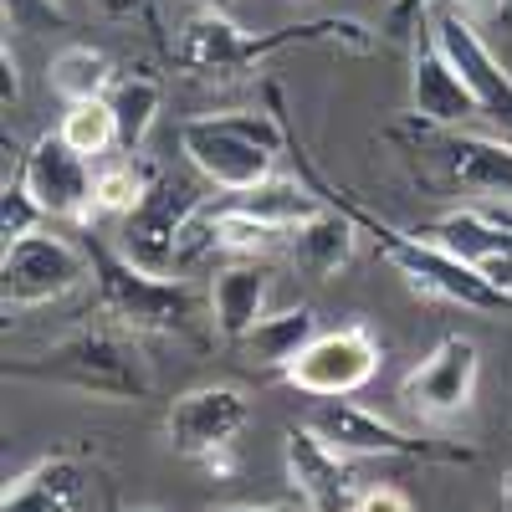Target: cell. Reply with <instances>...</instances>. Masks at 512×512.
I'll return each instance as SVG.
<instances>
[{
	"mask_svg": "<svg viewBox=\"0 0 512 512\" xmlns=\"http://www.w3.org/2000/svg\"><path fill=\"white\" fill-rule=\"evenodd\" d=\"M292 159H297V175H303L323 200H333L338 210H349V221L359 226V236H369V246L390 262L410 292H425L436 303H451V308H466V313H482V318H502L512 313V297L472 262H461L456 251H446L441 241H431L425 231H400L384 216H374L369 205H359L354 195H344L333 180H323V169L308 159V149L292 139Z\"/></svg>",
	"mask_w": 512,
	"mask_h": 512,
	"instance_id": "obj_1",
	"label": "cell"
},
{
	"mask_svg": "<svg viewBox=\"0 0 512 512\" xmlns=\"http://www.w3.org/2000/svg\"><path fill=\"white\" fill-rule=\"evenodd\" d=\"M6 379H36V384H62V390L93 395V400H144L154 390V364L139 349V333L108 323L77 328L57 344H47L41 354L26 359H6Z\"/></svg>",
	"mask_w": 512,
	"mask_h": 512,
	"instance_id": "obj_2",
	"label": "cell"
},
{
	"mask_svg": "<svg viewBox=\"0 0 512 512\" xmlns=\"http://www.w3.org/2000/svg\"><path fill=\"white\" fill-rule=\"evenodd\" d=\"M287 103H282V88L267 82V113H200V118H185L180 123V154L185 164L205 185H216L226 195H241V190H256L272 180L277 169V154L292 144L287 134Z\"/></svg>",
	"mask_w": 512,
	"mask_h": 512,
	"instance_id": "obj_3",
	"label": "cell"
},
{
	"mask_svg": "<svg viewBox=\"0 0 512 512\" xmlns=\"http://www.w3.org/2000/svg\"><path fill=\"white\" fill-rule=\"evenodd\" d=\"M82 251L93 267L98 308L128 333H164V338H195L200 333V292L180 272H149L134 256H123L118 241L93 236L88 226L77 231Z\"/></svg>",
	"mask_w": 512,
	"mask_h": 512,
	"instance_id": "obj_4",
	"label": "cell"
},
{
	"mask_svg": "<svg viewBox=\"0 0 512 512\" xmlns=\"http://www.w3.org/2000/svg\"><path fill=\"white\" fill-rule=\"evenodd\" d=\"M200 210H205L200 185L159 169L154 185L144 190V200L128 210V216H118V251L134 256L149 272H180L185 267V241H190V226H195Z\"/></svg>",
	"mask_w": 512,
	"mask_h": 512,
	"instance_id": "obj_5",
	"label": "cell"
},
{
	"mask_svg": "<svg viewBox=\"0 0 512 512\" xmlns=\"http://www.w3.org/2000/svg\"><path fill=\"white\" fill-rule=\"evenodd\" d=\"M82 282H93L82 241H72L52 226H36V231L6 241V256H0V297H6V308L62 303Z\"/></svg>",
	"mask_w": 512,
	"mask_h": 512,
	"instance_id": "obj_6",
	"label": "cell"
},
{
	"mask_svg": "<svg viewBox=\"0 0 512 512\" xmlns=\"http://www.w3.org/2000/svg\"><path fill=\"white\" fill-rule=\"evenodd\" d=\"M308 425L333 446L344 451L349 461L359 456H400V461H477L472 446H446V441H431V436H410L400 425H390L384 415L354 405L349 395L338 400H313L308 410Z\"/></svg>",
	"mask_w": 512,
	"mask_h": 512,
	"instance_id": "obj_7",
	"label": "cell"
},
{
	"mask_svg": "<svg viewBox=\"0 0 512 512\" xmlns=\"http://www.w3.org/2000/svg\"><path fill=\"white\" fill-rule=\"evenodd\" d=\"M379 364H384V354H379V338L369 333V323H344L333 333H318L282 369V379L308 400H338V395H359L379 374Z\"/></svg>",
	"mask_w": 512,
	"mask_h": 512,
	"instance_id": "obj_8",
	"label": "cell"
},
{
	"mask_svg": "<svg viewBox=\"0 0 512 512\" xmlns=\"http://www.w3.org/2000/svg\"><path fill=\"white\" fill-rule=\"evenodd\" d=\"M16 180L26 185V195L41 205V216H47V221L88 226V221L98 216V200H93L98 169H93L88 154H77V149L57 134V128H52V134H41V139L26 149Z\"/></svg>",
	"mask_w": 512,
	"mask_h": 512,
	"instance_id": "obj_9",
	"label": "cell"
},
{
	"mask_svg": "<svg viewBox=\"0 0 512 512\" xmlns=\"http://www.w3.org/2000/svg\"><path fill=\"white\" fill-rule=\"evenodd\" d=\"M420 149L441 164L451 190L477 195V205H512V144L502 134L487 139L466 128H420Z\"/></svg>",
	"mask_w": 512,
	"mask_h": 512,
	"instance_id": "obj_10",
	"label": "cell"
},
{
	"mask_svg": "<svg viewBox=\"0 0 512 512\" xmlns=\"http://www.w3.org/2000/svg\"><path fill=\"white\" fill-rule=\"evenodd\" d=\"M425 26H431V36L446 47V57L456 62V72L466 77V88L477 93L482 118H492L497 134L512 144V72L492 57V47L482 41L477 21L461 16L456 6H446V0H436V6L425 11Z\"/></svg>",
	"mask_w": 512,
	"mask_h": 512,
	"instance_id": "obj_11",
	"label": "cell"
},
{
	"mask_svg": "<svg viewBox=\"0 0 512 512\" xmlns=\"http://www.w3.org/2000/svg\"><path fill=\"white\" fill-rule=\"evenodd\" d=\"M477 379H482L477 344H472V338H461V333H446L441 344L400 379V400L420 420H451V415L472 410Z\"/></svg>",
	"mask_w": 512,
	"mask_h": 512,
	"instance_id": "obj_12",
	"label": "cell"
},
{
	"mask_svg": "<svg viewBox=\"0 0 512 512\" xmlns=\"http://www.w3.org/2000/svg\"><path fill=\"white\" fill-rule=\"evenodd\" d=\"M482 118L477 93L466 88V77L446 57V47L431 36V26H415L410 36V123L420 128H466Z\"/></svg>",
	"mask_w": 512,
	"mask_h": 512,
	"instance_id": "obj_13",
	"label": "cell"
},
{
	"mask_svg": "<svg viewBox=\"0 0 512 512\" xmlns=\"http://www.w3.org/2000/svg\"><path fill=\"white\" fill-rule=\"evenodd\" d=\"M251 420V400L236 384H195V390L175 395L164 415V436L185 461H205L210 451L236 446V436Z\"/></svg>",
	"mask_w": 512,
	"mask_h": 512,
	"instance_id": "obj_14",
	"label": "cell"
},
{
	"mask_svg": "<svg viewBox=\"0 0 512 512\" xmlns=\"http://www.w3.org/2000/svg\"><path fill=\"white\" fill-rule=\"evenodd\" d=\"M282 456H287V482L313 512H359V477L344 451H333L313 425H287L282 436Z\"/></svg>",
	"mask_w": 512,
	"mask_h": 512,
	"instance_id": "obj_15",
	"label": "cell"
},
{
	"mask_svg": "<svg viewBox=\"0 0 512 512\" xmlns=\"http://www.w3.org/2000/svg\"><path fill=\"white\" fill-rule=\"evenodd\" d=\"M88 466L77 456H41L0 492V512H88Z\"/></svg>",
	"mask_w": 512,
	"mask_h": 512,
	"instance_id": "obj_16",
	"label": "cell"
},
{
	"mask_svg": "<svg viewBox=\"0 0 512 512\" xmlns=\"http://www.w3.org/2000/svg\"><path fill=\"white\" fill-rule=\"evenodd\" d=\"M267 297H272V272L256 256H236L231 267L210 277V323L226 344H241L267 318Z\"/></svg>",
	"mask_w": 512,
	"mask_h": 512,
	"instance_id": "obj_17",
	"label": "cell"
},
{
	"mask_svg": "<svg viewBox=\"0 0 512 512\" xmlns=\"http://www.w3.org/2000/svg\"><path fill=\"white\" fill-rule=\"evenodd\" d=\"M431 241H441L446 251H456L461 262L472 267H497V262H512V226L497 221L487 205H461V210H446L441 221L420 226Z\"/></svg>",
	"mask_w": 512,
	"mask_h": 512,
	"instance_id": "obj_18",
	"label": "cell"
},
{
	"mask_svg": "<svg viewBox=\"0 0 512 512\" xmlns=\"http://www.w3.org/2000/svg\"><path fill=\"white\" fill-rule=\"evenodd\" d=\"M287 251H292V262L303 267L308 277H333L338 267L354 262L359 226L349 221V210H338V205L328 200L318 216H308L303 226L287 231Z\"/></svg>",
	"mask_w": 512,
	"mask_h": 512,
	"instance_id": "obj_19",
	"label": "cell"
},
{
	"mask_svg": "<svg viewBox=\"0 0 512 512\" xmlns=\"http://www.w3.org/2000/svg\"><path fill=\"white\" fill-rule=\"evenodd\" d=\"M318 333H323V328H318V313H313V308H287V313H267L236 349H241V359H246L251 369H277V374H282L297 354L313 344Z\"/></svg>",
	"mask_w": 512,
	"mask_h": 512,
	"instance_id": "obj_20",
	"label": "cell"
},
{
	"mask_svg": "<svg viewBox=\"0 0 512 512\" xmlns=\"http://www.w3.org/2000/svg\"><path fill=\"white\" fill-rule=\"evenodd\" d=\"M108 108L118 118V149L123 154H139L159 123V108H164V88L159 77H144V72H128L108 88Z\"/></svg>",
	"mask_w": 512,
	"mask_h": 512,
	"instance_id": "obj_21",
	"label": "cell"
},
{
	"mask_svg": "<svg viewBox=\"0 0 512 512\" xmlns=\"http://www.w3.org/2000/svg\"><path fill=\"white\" fill-rule=\"evenodd\" d=\"M241 210H251L256 221H267V226H277V231H292V226H303L308 216H318V210L328 205L308 180H267V185H256V190H241V195H231Z\"/></svg>",
	"mask_w": 512,
	"mask_h": 512,
	"instance_id": "obj_22",
	"label": "cell"
},
{
	"mask_svg": "<svg viewBox=\"0 0 512 512\" xmlns=\"http://www.w3.org/2000/svg\"><path fill=\"white\" fill-rule=\"evenodd\" d=\"M47 82H52V93L62 103H88V98H108L113 88V62L98 52V47H82V41H72V47H62L47 67Z\"/></svg>",
	"mask_w": 512,
	"mask_h": 512,
	"instance_id": "obj_23",
	"label": "cell"
},
{
	"mask_svg": "<svg viewBox=\"0 0 512 512\" xmlns=\"http://www.w3.org/2000/svg\"><path fill=\"white\" fill-rule=\"evenodd\" d=\"M57 134L77 149V154H88L93 164L118 149V118L108 108V98H88V103H67L62 123H57Z\"/></svg>",
	"mask_w": 512,
	"mask_h": 512,
	"instance_id": "obj_24",
	"label": "cell"
},
{
	"mask_svg": "<svg viewBox=\"0 0 512 512\" xmlns=\"http://www.w3.org/2000/svg\"><path fill=\"white\" fill-rule=\"evenodd\" d=\"M154 175H159V164H149L139 154H123L118 164H103L98 169V190H93L98 210H108V216H128V210L144 200V190L154 185Z\"/></svg>",
	"mask_w": 512,
	"mask_h": 512,
	"instance_id": "obj_25",
	"label": "cell"
},
{
	"mask_svg": "<svg viewBox=\"0 0 512 512\" xmlns=\"http://www.w3.org/2000/svg\"><path fill=\"white\" fill-rule=\"evenodd\" d=\"M36 226H47L41 205L26 195V185H21V180H16V185H6V195H0V236L16 241V236H26V231H36Z\"/></svg>",
	"mask_w": 512,
	"mask_h": 512,
	"instance_id": "obj_26",
	"label": "cell"
},
{
	"mask_svg": "<svg viewBox=\"0 0 512 512\" xmlns=\"http://www.w3.org/2000/svg\"><path fill=\"white\" fill-rule=\"evenodd\" d=\"M0 6H6V31H11V26L31 31V26L62 21V6H57V0H0Z\"/></svg>",
	"mask_w": 512,
	"mask_h": 512,
	"instance_id": "obj_27",
	"label": "cell"
},
{
	"mask_svg": "<svg viewBox=\"0 0 512 512\" xmlns=\"http://www.w3.org/2000/svg\"><path fill=\"white\" fill-rule=\"evenodd\" d=\"M359 512H415V502L400 487H369L359 497Z\"/></svg>",
	"mask_w": 512,
	"mask_h": 512,
	"instance_id": "obj_28",
	"label": "cell"
},
{
	"mask_svg": "<svg viewBox=\"0 0 512 512\" xmlns=\"http://www.w3.org/2000/svg\"><path fill=\"white\" fill-rule=\"evenodd\" d=\"M205 512H313V507L297 497V502H221V507H205Z\"/></svg>",
	"mask_w": 512,
	"mask_h": 512,
	"instance_id": "obj_29",
	"label": "cell"
},
{
	"mask_svg": "<svg viewBox=\"0 0 512 512\" xmlns=\"http://www.w3.org/2000/svg\"><path fill=\"white\" fill-rule=\"evenodd\" d=\"M93 6H98L108 21H144V16H149V0H93Z\"/></svg>",
	"mask_w": 512,
	"mask_h": 512,
	"instance_id": "obj_30",
	"label": "cell"
},
{
	"mask_svg": "<svg viewBox=\"0 0 512 512\" xmlns=\"http://www.w3.org/2000/svg\"><path fill=\"white\" fill-rule=\"evenodd\" d=\"M0 72H6V82H0V103H6V113L16 108V98H21V77H16V57H11V41L0 47Z\"/></svg>",
	"mask_w": 512,
	"mask_h": 512,
	"instance_id": "obj_31",
	"label": "cell"
},
{
	"mask_svg": "<svg viewBox=\"0 0 512 512\" xmlns=\"http://www.w3.org/2000/svg\"><path fill=\"white\" fill-rule=\"evenodd\" d=\"M200 466H205L210 477H236V446H221V451H210V456H205Z\"/></svg>",
	"mask_w": 512,
	"mask_h": 512,
	"instance_id": "obj_32",
	"label": "cell"
},
{
	"mask_svg": "<svg viewBox=\"0 0 512 512\" xmlns=\"http://www.w3.org/2000/svg\"><path fill=\"white\" fill-rule=\"evenodd\" d=\"M446 6H456L461 16H472V21H487V16H497L507 0H446Z\"/></svg>",
	"mask_w": 512,
	"mask_h": 512,
	"instance_id": "obj_33",
	"label": "cell"
},
{
	"mask_svg": "<svg viewBox=\"0 0 512 512\" xmlns=\"http://www.w3.org/2000/svg\"><path fill=\"white\" fill-rule=\"evenodd\" d=\"M487 277H492V282H497V287L512 297V262H497V267H487Z\"/></svg>",
	"mask_w": 512,
	"mask_h": 512,
	"instance_id": "obj_34",
	"label": "cell"
},
{
	"mask_svg": "<svg viewBox=\"0 0 512 512\" xmlns=\"http://www.w3.org/2000/svg\"><path fill=\"white\" fill-rule=\"evenodd\" d=\"M497 497H502V507L512 512V472H502V482H497Z\"/></svg>",
	"mask_w": 512,
	"mask_h": 512,
	"instance_id": "obj_35",
	"label": "cell"
},
{
	"mask_svg": "<svg viewBox=\"0 0 512 512\" xmlns=\"http://www.w3.org/2000/svg\"><path fill=\"white\" fill-rule=\"evenodd\" d=\"M195 11H231V0H190Z\"/></svg>",
	"mask_w": 512,
	"mask_h": 512,
	"instance_id": "obj_36",
	"label": "cell"
}]
</instances>
